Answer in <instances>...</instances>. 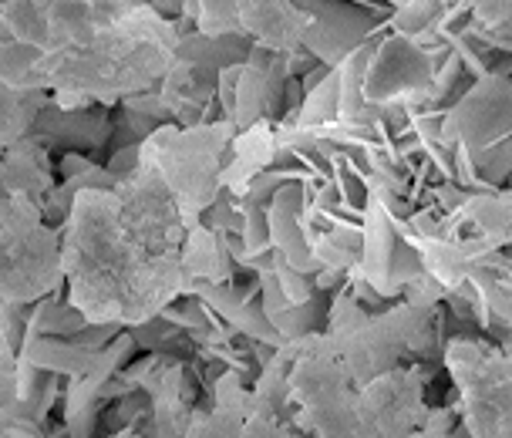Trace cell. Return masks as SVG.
I'll list each match as a JSON object with an SVG mask.
<instances>
[{
  "label": "cell",
  "mask_w": 512,
  "mask_h": 438,
  "mask_svg": "<svg viewBox=\"0 0 512 438\" xmlns=\"http://www.w3.org/2000/svg\"><path fill=\"white\" fill-rule=\"evenodd\" d=\"M236 14H240V34L253 38L256 48L273 54L300 51V31H304L300 4H236Z\"/></svg>",
  "instance_id": "obj_8"
},
{
  "label": "cell",
  "mask_w": 512,
  "mask_h": 438,
  "mask_svg": "<svg viewBox=\"0 0 512 438\" xmlns=\"http://www.w3.org/2000/svg\"><path fill=\"white\" fill-rule=\"evenodd\" d=\"M162 438H304L283 425V415L256 405L233 385V374L219 381L216 412H189L186 405L159 418Z\"/></svg>",
  "instance_id": "obj_4"
},
{
  "label": "cell",
  "mask_w": 512,
  "mask_h": 438,
  "mask_svg": "<svg viewBox=\"0 0 512 438\" xmlns=\"http://www.w3.org/2000/svg\"><path fill=\"white\" fill-rule=\"evenodd\" d=\"M512 135V78L479 75V81L442 115V145L489 152Z\"/></svg>",
  "instance_id": "obj_5"
},
{
  "label": "cell",
  "mask_w": 512,
  "mask_h": 438,
  "mask_svg": "<svg viewBox=\"0 0 512 438\" xmlns=\"http://www.w3.org/2000/svg\"><path fill=\"white\" fill-rule=\"evenodd\" d=\"M182 34L155 4H7L0 11V85L58 108L155 91Z\"/></svg>",
  "instance_id": "obj_2"
},
{
  "label": "cell",
  "mask_w": 512,
  "mask_h": 438,
  "mask_svg": "<svg viewBox=\"0 0 512 438\" xmlns=\"http://www.w3.org/2000/svg\"><path fill=\"white\" fill-rule=\"evenodd\" d=\"M509 48H512V44H509Z\"/></svg>",
  "instance_id": "obj_10"
},
{
  "label": "cell",
  "mask_w": 512,
  "mask_h": 438,
  "mask_svg": "<svg viewBox=\"0 0 512 438\" xmlns=\"http://www.w3.org/2000/svg\"><path fill=\"white\" fill-rule=\"evenodd\" d=\"M445 364L462 391L469 438H512V358L472 341H452Z\"/></svg>",
  "instance_id": "obj_3"
},
{
  "label": "cell",
  "mask_w": 512,
  "mask_h": 438,
  "mask_svg": "<svg viewBox=\"0 0 512 438\" xmlns=\"http://www.w3.org/2000/svg\"><path fill=\"white\" fill-rule=\"evenodd\" d=\"M438 71L435 54L415 38L391 34L381 44H374L368 54V65L361 75V102L371 108L384 105H408L422 91L432 88Z\"/></svg>",
  "instance_id": "obj_6"
},
{
  "label": "cell",
  "mask_w": 512,
  "mask_h": 438,
  "mask_svg": "<svg viewBox=\"0 0 512 438\" xmlns=\"http://www.w3.org/2000/svg\"><path fill=\"white\" fill-rule=\"evenodd\" d=\"M0 300V415L17 412L21 405V361L14 358V314Z\"/></svg>",
  "instance_id": "obj_9"
},
{
  "label": "cell",
  "mask_w": 512,
  "mask_h": 438,
  "mask_svg": "<svg viewBox=\"0 0 512 438\" xmlns=\"http://www.w3.org/2000/svg\"><path fill=\"white\" fill-rule=\"evenodd\" d=\"M304 11V31L300 44L310 58H320L324 65L337 68L347 54H354L371 38L374 21L358 7L347 4H300Z\"/></svg>",
  "instance_id": "obj_7"
},
{
  "label": "cell",
  "mask_w": 512,
  "mask_h": 438,
  "mask_svg": "<svg viewBox=\"0 0 512 438\" xmlns=\"http://www.w3.org/2000/svg\"><path fill=\"white\" fill-rule=\"evenodd\" d=\"M236 125L159 129L135 166L105 186H81L61 233L68 307L85 324H145L179 294L230 277L223 236L203 226L223 186Z\"/></svg>",
  "instance_id": "obj_1"
}]
</instances>
